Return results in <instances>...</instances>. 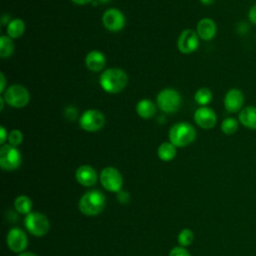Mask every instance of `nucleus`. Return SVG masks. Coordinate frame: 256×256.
I'll return each mask as SVG.
<instances>
[{"instance_id":"c9c22d12","label":"nucleus","mask_w":256,"mask_h":256,"mask_svg":"<svg viewBox=\"0 0 256 256\" xmlns=\"http://www.w3.org/2000/svg\"><path fill=\"white\" fill-rule=\"evenodd\" d=\"M214 1H215V0H200V2H201L202 4H204V5H210V4H212Z\"/></svg>"},{"instance_id":"393cba45","label":"nucleus","mask_w":256,"mask_h":256,"mask_svg":"<svg viewBox=\"0 0 256 256\" xmlns=\"http://www.w3.org/2000/svg\"><path fill=\"white\" fill-rule=\"evenodd\" d=\"M14 52V43L12 38L8 35H2L0 37V57L7 58Z\"/></svg>"},{"instance_id":"bb28decb","label":"nucleus","mask_w":256,"mask_h":256,"mask_svg":"<svg viewBox=\"0 0 256 256\" xmlns=\"http://www.w3.org/2000/svg\"><path fill=\"white\" fill-rule=\"evenodd\" d=\"M23 141V134L19 129H13L8 133V144L12 146H19Z\"/></svg>"},{"instance_id":"f3484780","label":"nucleus","mask_w":256,"mask_h":256,"mask_svg":"<svg viewBox=\"0 0 256 256\" xmlns=\"http://www.w3.org/2000/svg\"><path fill=\"white\" fill-rule=\"evenodd\" d=\"M85 65L90 71L99 72L106 65L105 55L99 50H92L85 57Z\"/></svg>"},{"instance_id":"ddd939ff","label":"nucleus","mask_w":256,"mask_h":256,"mask_svg":"<svg viewBox=\"0 0 256 256\" xmlns=\"http://www.w3.org/2000/svg\"><path fill=\"white\" fill-rule=\"evenodd\" d=\"M244 101L245 97L243 92L238 88H231L224 95L223 105L228 113L234 114L239 113L242 110L244 107Z\"/></svg>"},{"instance_id":"6e6552de","label":"nucleus","mask_w":256,"mask_h":256,"mask_svg":"<svg viewBox=\"0 0 256 256\" xmlns=\"http://www.w3.org/2000/svg\"><path fill=\"white\" fill-rule=\"evenodd\" d=\"M99 180L102 187L109 192L118 193L120 190H122L123 177L119 170L115 167L108 166L103 168L100 172Z\"/></svg>"},{"instance_id":"0eeeda50","label":"nucleus","mask_w":256,"mask_h":256,"mask_svg":"<svg viewBox=\"0 0 256 256\" xmlns=\"http://www.w3.org/2000/svg\"><path fill=\"white\" fill-rule=\"evenodd\" d=\"M22 155L17 147L4 144L0 148V167L5 171H14L20 167Z\"/></svg>"},{"instance_id":"4468645a","label":"nucleus","mask_w":256,"mask_h":256,"mask_svg":"<svg viewBox=\"0 0 256 256\" xmlns=\"http://www.w3.org/2000/svg\"><path fill=\"white\" fill-rule=\"evenodd\" d=\"M194 121L202 129H211L217 123V115L212 108L200 106L194 112Z\"/></svg>"},{"instance_id":"4be33fe9","label":"nucleus","mask_w":256,"mask_h":256,"mask_svg":"<svg viewBox=\"0 0 256 256\" xmlns=\"http://www.w3.org/2000/svg\"><path fill=\"white\" fill-rule=\"evenodd\" d=\"M177 147L171 142H163L157 148V156L160 160L168 162L175 158L177 154Z\"/></svg>"},{"instance_id":"f03ea898","label":"nucleus","mask_w":256,"mask_h":256,"mask_svg":"<svg viewBox=\"0 0 256 256\" xmlns=\"http://www.w3.org/2000/svg\"><path fill=\"white\" fill-rule=\"evenodd\" d=\"M106 205L105 195L97 189L85 192L78 202L79 211L85 216H96L100 214Z\"/></svg>"},{"instance_id":"f8f14e48","label":"nucleus","mask_w":256,"mask_h":256,"mask_svg":"<svg viewBox=\"0 0 256 256\" xmlns=\"http://www.w3.org/2000/svg\"><path fill=\"white\" fill-rule=\"evenodd\" d=\"M104 27L111 32H118L125 26V16L117 8H109L102 15Z\"/></svg>"},{"instance_id":"2eb2a0df","label":"nucleus","mask_w":256,"mask_h":256,"mask_svg":"<svg viewBox=\"0 0 256 256\" xmlns=\"http://www.w3.org/2000/svg\"><path fill=\"white\" fill-rule=\"evenodd\" d=\"M76 181L84 187H92L98 180V174L96 170L90 165H81L75 172Z\"/></svg>"},{"instance_id":"f257e3e1","label":"nucleus","mask_w":256,"mask_h":256,"mask_svg":"<svg viewBox=\"0 0 256 256\" xmlns=\"http://www.w3.org/2000/svg\"><path fill=\"white\" fill-rule=\"evenodd\" d=\"M128 83L126 72L120 68H108L102 72L99 78L101 88L110 94L121 92Z\"/></svg>"},{"instance_id":"5701e85b","label":"nucleus","mask_w":256,"mask_h":256,"mask_svg":"<svg viewBox=\"0 0 256 256\" xmlns=\"http://www.w3.org/2000/svg\"><path fill=\"white\" fill-rule=\"evenodd\" d=\"M212 91L207 87L199 88L194 94V100L200 106H207L212 101Z\"/></svg>"},{"instance_id":"1a4fd4ad","label":"nucleus","mask_w":256,"mask_h":256,"mask_svg":"<svg viewBox=\"0 0 256 256\" xmlns=\"http://www.w3.org/2000/svg\"><path fill=\"white\" fill-rule=\"evenodd\" d=\"M80 127L87 132H96L105 125V116L96 109H88L84 111L79 118Z\"/></svg>"},{"instance_id":"b1692460","label":"nucleus","mask_w":256,"mask_h":256,"mask_svg":"<svg viewBox=\"0 0 256 256\" xmlns=\"http://www.w3.org/2000/svg\"><path fill=\"white\" fill-rule=\"evenodd\" d=\"M239 121L234 117H226L220 124V129L225 135H233L239 128Z\"/></svg>"},{"instance_id":"7c9ffc66","label":"nucleus","mask_w":256,"mask_h":256,"mask_svg":"<svg viewBox=\"0 0 256 256\" xmlns=\"http://www.w3.org/2000/svg\"><path fill=\"white\" fill-rule=\"evenodd\" d=\"M6 140H8V132L3 126H1L0 127V144L4 145Z\"/></svg>"},{"instance_id":"473e14b6","label":"nucleus","mask_w":256,"mask_h":256,"mask_svg":"<svg viewBox=\"0 0 256 256\" xmlns=\"http://www.w3.org/2000/svg\"><path fill=\"white\" fill-rule=\"evenodd\" d=\"M71 1L77 5H86L90 2H92L93 0H71Z\"/></svg>"},{"instance_id":"72a5a7b5","label":"nucleus","mask_w":256,"mask_h":256,"mask_svg":"<svg viewBox=\"0 0 256 256\" xmlns=\"http://www.w3.org/2000/svg\"><path fill=\"white\" fill-rule=\"evenodd\" d=\"M9 15H3V17H2V21H1V24L2 25H8L9 24V22L11 21V20H9Z\"/></svg>"},{"instance_id":"a878e982","label":"nucleus","mask_w":256,"mask_h":256,"mask_svg":"<svg viewBox=\"0 0 256 256\" xmlns=\"http://www.w3.org/2000/svg\"><path fill=\"white\" fill-rule=\"evenodd\" d=\"M177 240H178V243L180 246L188 247L189 245L192 244V242L194 240V233L191 229L184 228L179 232V234L177 236Z\"/></svg>"},{"instance_id":"20e7f679","label":"nucleus","mask_w":256,"mask_h":256,"mask_svg":"<svg viewBox=\"0 0 256 256\" xmlns=\"http://www.w3.org/2000/svg\"><path fill=\"white\" fill-rule=\"evenodd\" d=\"M26 230L35 237L46 235L50 229V222L47 216L40 212H30L24 218Z\"/></svg>"},{"instance_id":"c756f323","label":"nucleus","mask_w":256,"mask_h":256,"mask_svg":"<svg viewBox=\"0 0 256 256\" xmlns=\"http://www.w3.org/2000/svg\"><path fill=\"white\" fill-rule=\"evenodd\" d=\"M117 197L119 199V202H121V203H127L129 201V195H128V193L126 191L120 190L117 193Z\"/></svg>"},{"instance_id":"e433bc0d","label":"nucleus","mask_w":256,"mask_h":256,"mask_svg":"<svg viewBox=\"0 0 256 256\" xmlns=\"http://www.w3.org/2000/svg\"><path fill=\"white\" fill-rule=\"evenodd\" d=\"M4 103H5V100H4L3 96H1V97H0V104H1V106H0V110H1V111H2V110H3V108H4Z\"/></svg>"},{"instance_id":"f704fd0d","label":"nucleus","mask_w":256,"mask_h":256,"mask_svg":"<svg viewBox=\"0 0 256 256\" xmlns=\"http://www.w3.org/2000/svg\"><path fill=\"white\" fill-rule=\"evenodd\" d=\"M18 256H37L35 253H32V252H29V251H24L22 253H19Z\"/></svg>"},{"instance_id":"6ab92c4d","label":"nucleus","mask_w":256,"mask_h":256,"mask_svg":"<svg viewBox=\"0 0 256 256\" xmlns=\"http://www.w3.org/2000/svg\"><path fill=\"white\" fill-rule=\"evenodd\" d=\"M136 112L143 119H150L156 113L155 104L147 98L141 99L136 104Z\"/></svg>"},{"instance_id":"cd10ccee","label":"nucleus","mask_w":256,"mask_h":256,"mask_svg":"<svg viewBox=\"0 0 256 256\" xmlns=\"http://www.w3.org/2000/svg\"><path fill=\"white\" fill-rule=\"evenodd\" d=\"M168 256H191V254L185 247L176 246L170 250Z\"/></svg>"},{"instance_id":"4c0bfd02","label":"nucleus","mask_w":256,"mask_h":256,"mask_svg":"<svg viewBox=\"0 0 256 256\" xmlns=\"http://www.w3.org/2000/svg\"><path fill=\"white\" fill-rule=\"evenodd\" d=\"M100 1H102V2H107V1H109V0H100Z\"/></svg>"},{"instance_id":"423d86ee","label":"nucleus","mask_w":256,"mask_h":256,"mask_svg":"<svg viewBox=\"0 0 256 256\" xmlns=\"http://www.w3.org/2000/svg\"><path fill=\"white\" fill-rule=\"evenodd\" d=\"M156 102L161 111L165 113H174L178 111L181 105V96L175 89L165 88L158 93Z\"/></svg>"},{"instance_id":"39448f33","label":"nucleus","mask_w":256,"mask_h":256,"mask_svg":"<svg viewBox=\"0 0 256 256\" xmlns=\"http://www.w3.org/2000/svg\"><path fill=\"white\" fill-rule=\"evenodd\" d=\"M2 96L5 102L14 108H23L30 100L28 90L21 84H12L8 86Z\"/></svg>"},{"instance_id":"2f4dec72","label":"nucleus","mask_w":256,"mask_h":256,"mask_svg":"<svg viewBox=\"0 0 256 256\" xmlns=\"http://www.w3.org/2000/svg\"><path fill=\"white\" fill-rule=\"evenodd\" d=\"M6 90V78L3 72L0 73V93L3 94Z\"/></svg>"},{"instance_id":"9b49d317","label":"nucleus","mask_w":256,"mask_h":256,"mask_svg":"<svg viewBox=\"0 0 256 256\" xmlns=\"http://www.w3.org/2000/svg\"><path fill=\"white\" fill-rule=\"evenodd\" d=\"M199 46V36L192 29L183 30L177 40L178 50L183 54H191L197 50Z\"/></svg>"},{"instance_id":"dca6fc26","label":"nucleus","mask_w":256,"mask_h":256,"mask_svg":"<svg viewBox=\"0 0 256 256\" xmlns=\"http://www.w3.org/2000/svg\"><path fill=\"white\" fill-rule=\"evenodd\" d=\"M196 32L200 39L204 41H210L215 37L217 33V25L213 19L205 17L198 21Z\"/></svg>"},{"instance_id":"9d476101","label":"nucleus","mask_w":256,"mask_h":256,"mask_svg":"<svg viewBox=\"0 0 256 256\" xmlns=\"http://www.w3.org/2000/svg\"><path fill=\"white\" fill-rule=\"evenodd\" d=\"M6 244L9 250L14 253H22L28 246V237L26 233L18 227L11 228L6 235Z\"/></svg>"},{"instance_id":"7ed1b4c3","label":"nucleus","mask_w":256,"mask_h":256,"mask_svg":"<svg viewBox=\"0 0 256 256\" xmlns=\"http://www.w3.org/2000/svg\"><path fill=\"white\" fill-rule=\"evenodd\" d=\"M169 142L176 147H185L194 142L196 130L189 122H178L171 126L168 133Z\"/></svg>"},{"instance_id":"c85d7f7f","label":"nucleus","mask_w":256,"mask_h":256,"mask_svg":"<svg viewBox=\"0 0 256 256\" xmlns=\"http://www.w3.org/2000/svg\"><path fill=\"white\" fill-rule=\"evenodd\" d=\"M248 20L252 23V24H254V25H256V4H254V5H252L250 8H249V11H248Z\"/></svg>"},{"instance_id":"aec40b11","label":"nucleus","mask_w":256,"mask_h":256,"mask_svg":"<svg viewBox=\"0 0 256 256\" xmlns=\"http://www.w3.org/2000/svg\"><path fill=\"white\" fill-rule=\"evenodd\" d=\"M25 22L21 18L11 19L6 28L7 35L12 39L20 38L25 32Z\"/></svg>"},{"instance_id":"412c9836","label":"nucleus","mask_w":256,"mask_h":256,"mask_svg":"<svg viewBox=\"0 0 256 256\" xmlns=\"http://www.w3.org/2000/svg\"><path fill=\"white\" fill-rule=\"evenodd\" d=\"M13 207L15 211L19 214L22 215H27L30 212H32V207H33V202L31 198L27 195H19L15 198Z\"/></svg>"},{"instance_id":"a211bd4d","label":"nucleus","mask_w":256,"mask_h":256,"mask_svg":"<svg viewBox=\"0 0 256 256\" xmlns=\"http://www.w3.org/2000/svg\"><path fill=\"white\" fill-rule=\"evenodd\" d=\"M239 123L247 129L256 130V106L248 105L244 106L238 113Z\"/></svg>"}]
</instances>
